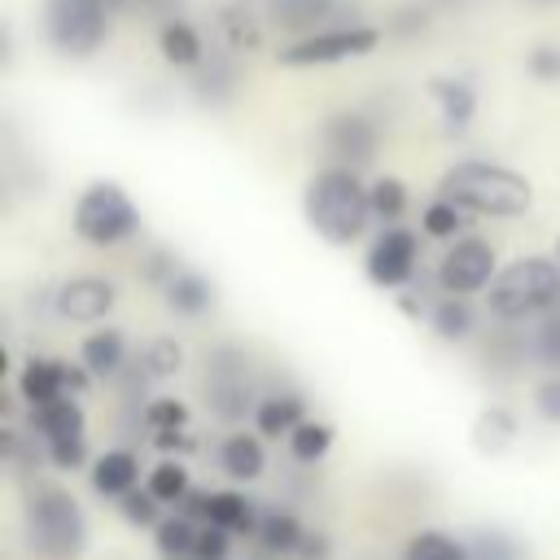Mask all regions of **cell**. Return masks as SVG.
I'll return each mask as SVG.
<instances>
[{
	"label": "cell",
	"instance_id": "cell-1",
	"mask_svg": "<svg viewBox=\"0 0 560 560\" xmlns=\"http://www.w3.org/2000/svg\"><path fill=\"white\" fill-rule=\"evenodd\" d=\"M306 223L328 241V245H350L368 232L372 214V192L363 188V179L354 175V166H324L302 197Z\"/></svg>",
	"mask_w": 560,
	"mask_h": 560
},
{
	"label": "cell",
	"instance_id": "cell-2",
	"mask_svg": "<svg viewBox=\"0 0 560 560\" xmlns=\"http://www.w3.org/2000/svg\"><path fill=\"white\" fill-rule=\"evenodd\" d=\"M438 197H451L464 210L490 214V219H516L534 206V188L525 175H516L512 166H499V162H481V158L455 162L438 179Z\"/></svg>",
	"mask_w": 560,
	"mask_h": 560
},
{
	"label": "cell",
	"instance_id": "cell-3",
	"mask_svg": "<svg viewBox=\"0 0 560 560\" xmlns=\"http://www.w3.org/2000/svg\"><path fill=\"white\" fill-rule=\"evenodd\" d=\"M22 534H26V547L39 560H79L83 547H88L83 503L61 486H35L26 494Z\"/></svg>",
	"mask_w": 560,
	"mask_h": 560
},
{
	"label": "cell",
	"instance_id": "cell-4",
	"mask_svg": "<svg viewBox=\"0 0 560 560\" xmlns=\"http://www.w3.org/2000/svg\"><path fill=\"white\" fill-rule=\"evenodd\" d=\"M486 306L494 319H529V315L560 306V258L525 254V258L508 262L490 280Z\"/></svg>",
	"mask_w": 560,
	"mask_h": 560
},
{
	"label": "cell",
	"instance_id": "cell-5",
	"mask_svg": "<svg viewBox=\"0 0 560 560\" xmlns=\"http://www.w3.org/2000/svg\"><path fill=\"white\" fill-rule=\"evenodd\" d=\"M140 232V210L136 201L127 197L122 184L114 179H96L79 192L74 201V236L96 245V249H109V245H122Z\"/></svg>",
	"mask_w": 560,
	"mask_h": 560
},
{
	"label": "cell",
	"instance_id": "cell-6",
	"mask_svg": "<svg viewBox=\"0 0 560 560\" xmlns=\"http://www.w3.org/2000/svg\"><path fill=\"white\" fill-rule=\"evenodd\" d=\"M109 0H44V35L61 57H92L109 35Z\"/></svg>",
	"mask_w": 560,
	"mask_h": 560
},
{
	"label": "cell",
	"instance_id": "cell-7",
	"mask_svg": "<svg viewBox=\"0 0 560 560\" xmlns=\"http://www.w3.org/2000/svg\"><path fill=\"white\" fill-rule=\"evenodd\" d=\"M376 44H381V31L368 22H354V26H324V31L298 35L276 57H280V66L306 70V66H337V61L368 57V52H376Z\"/></svg>",
	"mask_w": 560,
	"mask_h": 560
},
{
	"label": "cell",
	"instance_id": "cell-8",
	"mask_svg": "<svg viewBox=\"0 0 560 560\" xmlns=\"http://www.w3.org/2000/svg\"><path fill=\"white\" fill-rule=\"evenodd\" d=\"M494 276H499V258H494V245L481 241V236H459V241L442 254V262H438V284H442V293H459V298L490 289Z\"/></svg>",
	"mask_w": 560,
	"mask_h": 560
},
{
	"label": "cell",
	"instance_id": "cell-9",
	"mask_svg": "<svg viewBox=\"0 0 560 560\" xmlns=\"http://www.w3.org/2000/svg\"><path fill=\"white\" fill-rule=\"evenodd\" d=\"M416 258H420V236L411 228H385L363 258V271L376 289H402L416 276Z\"/></svg>",
	"mask_w": 560,
	"mask_h": 560
},
{
	"label": "cell",
	"instance_id": "cell-10",
	"mask_svg": "<svg viewBox=\"0 0 560 560\" xmlns=\"http://www.w3.org/2000/svg\"><path fill=\"white\" fill-rule=\"evenodd\" d=\"M114 298H118L114 280H105V276H70V280L57 284L52 311L61 319H70V324H96V319H105L114 311Z\"/></svg>",
	"mask_w": 560,
	"mask_h": 560
},
{
	"label": "cell",
	"instance_id": "cell-11",
	"mask_svg": "<svg viewBox=\"0 0 560 560\" xmlns=\"http://www.w3.org/2000/svg\"><path fill=\"white\" fill-rule=\"evenodd\" d=\"M376 122L368 118V114H359V109H341V114H332L328 122H324V149L341 162V166H363V162H372L376 158Z\"/></svg>",
	"mask_w": 560,
	"mask_h": 560
},
{
	"label": "cell",
	"instance_id": "cell-12",
	"mask_svg": "<svg viewBox=\"0 0 560 560\" xmlns=\"http://www.w3.org/2000/svg\"><path fill=\"white\" fill-rule=\"evenodd\" d=\"M162 298L179 319H201L214 306V284H210V276H201L192 267H175L171 280L162 284Z\"/></svg>",
	"mask_w": 560,
	"mask_h": 560
},
{
	"label": "cell",
	"instance_id": "cell-13",
	"mask_svg": "<svg viewBox=\"0 0 560 560\" xmlns=\"http://www.w3.org/2000/svg\"><path fill=\"white\" fill-rule=\"evenodd\" d=\"M429 96L438 101V114L446 122V131H468L472 114H477V88L468 79H455V74H438L429 79Z\"/></svg>",
	"mask_w": 560,
	"mask_h": 560
},
{
	"label": "cell",
	"instance_id": "cell-14",
	"mask_svg": "<svg viewBox=\"0 0 560 560\" xmlns=\"http://www.w3.org/2000/svg\"><path fill=\"white\" fill-rule=\"evenodd\" d=\"M210 407H214V416L219 420H241L245 411H249V385H245V376L236 372V363L228 359V354H219L214 359V368H210Z\"/></svg>",
	"mask_w": 560,
	"mask_h": 560
},
{
	"label": "cell",
	"instance_id": "cell-15",
	"mask_svg": "<svg viewBox=\"0 0 560 560\" xmlns=\"http://www.w3.org/2000/svg\"><path fill=\"white\" fill-rule=\"evenodd\" d=\"M219 468H223L232 481H254V477H262V468H267L262 433H258V438L245 433V429L228 433V438L219 442Z\"/></svg>",
	"mask_w": 560,
	"mask_h": 560
},
{
	"label": "cell",
	"instance_id": "cell-16",
	"mask_svg": "<svg viewBox=\"0 0 560 560\" xmlns=\"http://www.w3.org/2000/svg\"><path fill=\"white\" fill-rule=\"evenodd\" d=\"M31 433H39L44 442H61V438H83V407L61 394L52 402L31 407Z\"/></svg>",
	"mask_w": 560,
	"mask_h": 560
},
{
	"label": "cell",
	"instance_id": "cell-17",
	"mask_svg": "<svg viewBox=\"0 0 560 560\" xmlns=\"http://www.w3.org/2000/svg\"><path fill=\"white\" fill-rule=\"evenodd\" d=\"M136 481H140V464H136L131 451L114 446V451L96 455V464H92V490H96V494L122 499L127 490H136Z\"/></svg>",
	"mask_w": 560,
	"mask_h": 560
},
{
	"label": "cell",
	"instance_id": "cell-18",
	"mask_svg": "<svg viewBox=\"0 0 560 560\" xmlns=\"http://www.w3.org/2000/svg\"><path fill=\"white\" fill-rule=\"evenodd\" d=\"M158 52H162V61L175 66V70H192V66L206 61V44H201L197 26H188V22H179V18H171V22L158 26Z\"/></svg>",
	"mask_w": 560,
	"mask_h": 560
},
{
	"label": "cell",
	"instance_id": "cell-19",
	"mask_svg": "<svg viewBox=\"0 0 560 560\" xmlns=\"http://www.w3.org/2000/svg\"><path fill=\"white\" fill-rule=\"evenodd\" d=\"M18 394L31 407L61 398L66 394V363H57V359H26L22 372H18Z\"/></svg>",
	"mask_w": 560,
	"mask_h": 560
},
{
	"label": "cell",
	"instance_id": "cell-20",
	"mask_svg": "<svg viewBox=\"0 0 560 560\" xmlns=\"http://www.w3.org/2000/svg\"><path fill=\"white\" fill-rule=\"evenodd\" d=\"M337 9V0H267V22L289 35H311Z\"/></svg>",
	"mask_w": 560,
	"mask_h": 560
},
{
	"label": "cell",
	"instance_id": "cell-21",
	"mask_svg": "<svg viewBox=\"0 0 560 560\" xmlns=\"http://www.w3.org/2000/svg\"><path fill=\"white\" fill-rule=\"evenodd\" d=\"M79 359H83V368L92 376H114L122 368V359H127V337L118 328H96V332L83 337Z\"/></svg>",
	"mask_w": 560,
	"mask_h": 560
},
{
	"label": "cell",
	"instance_id": "cell-22",
	"mask_svg": "<svg viewBox=\"0 0 560 560\" xmlns=\"http://www.w3.org/2000/svg\"><path fill=\"white\" fill-rule=\"evenodd\" d=\"M201 521L228 529V534H258V512L245 503V494L236 490H219V494H206V512Z\"/></svg>",
	"mask_w": 560,
	"mask_h": 560
},
{
	"label": "cell",
	"instance_id": "cell-23",
	"mask_svg": "<svg viewBox=\"0 0 560 560\" xmlns=\"http://www.w3.org/2000/svg\"><path fill=\"white\" fill-rule=\"evenodd\" d=\"M302 420H306V407L293 394H276V398H262L254 407V424H258L262 438H289Z\"/></svg>",
	"mask_w": 560,
	"mask_h": 560
},
{
	"label": "cell",
	"instance_id": "cell-24",
	"mask_svg": "<svg viewBox=\"0 0 560 560\" xmlns=\"http://www.w3.org/2000/svg\"><path fill=\"white\" fill-rule=\"evenodd\" d=\"M302 534H306V525H302L293 512H284V508H271V512L258 516V542H262L267 551L293 556L298 542H302Z\"/></svg>",
	"mask_w": 560,
	"mask_h": 560
},
{
	"label": "cell",
	"instance_id": "cell-25",
	"mask_svg": "<svg viewBox=\"0 0 560 560\" xmlns=\"http://www.w3.org/2000/svg\"><path fill=\"white\" fill-rule=\"evenodd\" d=\"M429 324H433V332H438L442 341H464V337L472 332V324H477V311L468 306V298L446 293V298L429 311Z\"/></svg>",
	"mask_w": 560,
	"mask_h": 560
},
{
	"label": "cell",
	"instance_id": "cell-26",
	"mask_svg": "<svg viewBox=\"0 0 560 560\" xmlns=\"http://www.w3.org/2000/svg\"><path fill=\"white\" fill-rule=\"evenodd\" d=\"M402 560H472V547L442 534V529H420V534L407 538Z\"/></svg>",
	"mask_w": 560,
	"mask_h": 560
},
{
	"label": "cell",
	"instance_id": "cell-27",
	"mask_svg": "<svg viewBox=\"0 0 560 560\" xmlns=\"http://www.w3.org/2000/svg\"><path fill=\"white\" fill-rule=\"evenodd\" d=\"M468 219H472V210H464V206L451 201V197H438V201L424 206L420 228H424V236H433V241H455V236L468 228Z\"/></svg>",
	"mask_w": 560,
	"mask_h": 560
},
{
	"label": "cell",
	"instance_id": "cell-28",
	"mask_svg": "<svg viewBox=\"0 0 560 560\" xmlns=\"http://www.w3.org/2000/svg\"><path fill=\"white\" fill-rule=\"evenodd\" d=\"M153 542L166 560H192V542H197V525L192 516H166L153 525Z\"/></svg>",
	"mask_w": 560,
	"mask_h": 560
},
{
	"label": "cell",
	"instance_id": "cell-29",
	"mask_svg": "<svg viewBox=\"0 0 560 560\" xmlns=\"http://www.w3.org/2000/svg\"><path fill=\"white\" fill-rule=\"evenodd\" d=\"M328 446H332V424H324V420H302L289 433V455L298 464H319L328 455Z\"/></svg>",
	"mask_w": 560,
	"mask_h": 560
},
{
	"label": "cell",
	"instance_id": "cell-30",
	"mask_svg": "<svg viewBox=\"0 0 560 560\" xmlns=\"http://www.w3.org/2000/svg\"><path fill=\"white\" fill-rule=\"evenodd\" d=\"M219 35H223V44H228L232 52H249V48H258V22H254V13H249L245 4L223 9V18H219Z\"/></svg>",
	"mask_w": 560,
	"mask_h": 560
},
{
	"label": "cell",
	"instance_id": "cell-31",
	"mask_svg": "<svg viewBox=\"0 0 560 560\" xmlns=\"http://www.w3.org/2000/svg\"><path fill=\"white\" fill-rule=\"evenodd\" d=\"M477 446L486 451V455H499L512 438H516V420H512V411H503V407H486L481 411V420H477Z\"/></svg>",
	"mask_w": 560,
	"mask_h": 560
},
{
	"label": "cell",
	"instance_id": "cell-32",
	"mask_svg": "<svg viewBox=\"0 0 560 560\" xmlns=\"http://www.w3.org/2000/svg\"><path fill=\"white\" fill-rule=\"evenodd\" d=\"M162 503H184L188 499V490H192V477H188V468L184 464H175V459H162L153 472H149V481H144Z\"/></svg>",
	"mask_w": 560,
	"mask_h": 560
},
{
	"label": "cell",
	"instance_id": "cell-33",
	"mask_svg": "<svg viewBox=\"0 0 560 560\" xmlns=\"http://www.w3.org/2000/svg\"><path fill=\"white\" fill-rule=\"evenodd\" d=\"M368 192H372V214H376L381 223H398V219L407 214V184H402V179L381 175Z\"/></svg>",
	"mask_w": 560,
	"mask_h": 560
},
{
	"label": "cell",
	"instance_id": "cell-34",
	"mask_svg": "<svg viewBox=\"0 0 560 560\" xmlns=\"http://www.w3.org/2000/svg\"><path fill=\"white\" fill-rule=\"evenodd\" d=\"M468 547H472V560H525V547L512 538V534H503V529H477L472 538H468Z\"/></svg>",
	"mask_w": 560,
	"mask_h": 560
},
{
	"label": "cell",
	"instance_id": "cell-35",
	"mask_svg": "<svg viewBox=\"0 0 560 560\" xmlns=\"http://www.w3.org/2000/svg\"><path fill=\"white\" fill-rule=\"evenodd\" d=\"M179 363H184V346H179L175 337H153V341L140 350V368H144L149 376H175Z\"/></svg>",
	"mask_w": 560,
	"mask_h": 560
},
{
	"label": "cell",
	"instance_id": "cell-36",
	"mask_svg": "<svg viewBox=\"0 0 560 560\" xmlns=\"http://www.w3.org/2000/svg\"><path fill=\"white\" fill-rule=\"evenodd\" d=\"M118 508H122V521L127 525H136V529H153L162 516H158V508H162V499L144 486V490H127L122 499H118Z\"/></svg>",
	"mask_w": 560,
	"mask_h": 560
},
{
	"label": "cell",
	"instance_id": "cell-37",
	"mask_svg": "<svg viewBox=\"0 0 560 560\" xmlns=\"http://www.w3.org/2000/svg\"><path fill=\"white\" fill-rule=\"evenodd\" d=\"M144 420H149V429H188V402H179V398H149L144 402Z\"/></svg>",
	"mask_w": 560,
	"mask_h": 560
},
{
	"label": "cell",
	"instance_id": "cell-38",
	"mask_svg": "<svg viewBox=\"0 0 560 560\" xmlns=\"http://www.w3.org/2000/svg\"><path fill=\"white\" fill-rule=\"evenodd\" d=\"M232 534L228 529H219V525H201L197 529V542H192V560H228L232 556V542H228Z\"/></svg>",
	"mask_w": 560,
	"mask_h": 560
},
{
	"label": "cell",
	"instance_id": "cell-39",
	"mask_svg": "<svg viewBox=\"0 0 560 560\" xmlns=\"http://www.w3.org/2000/svg\"><path fill=\"white\" fill-rule=\"evenodd\" d=\"M534 354L547 368H560V311H551L534 332Z\"/></svg>",
	"mask_w": 560,
	"mask_h": 560
},
{
	"label": "cell",
	"instance_id": "cell-40",
	"mask_svg": "<svg viewBox=\"0 0 560 560\" xmlns=\"http://www.w3.org/2000/svg\"><path fill=\"white\" fill-rule=\"evenodd\" d=\"M48 464L52 468H83L88 464V442L83 438H61V442H48Z\"/></svg>",
	"mask_w": 560,
	"mask_h": 560
},
{
	"label": "cell",
	"instance_id": "cell-41",
	"mask_svg": "<svg viewBox=\"0 0 560 560\" xmlns=\"http://www.w3.org/2000/svg\"><path fill=\"white\" fill-rule=\"evenodd\" d=\"M534 411L547 424H560V376H547V381L534 385Z\"/></svg>",
	"mask_w": 560,
	"mask_h": 560
},
{
	"label": "cell",
	"instance_id": "cell-42",
	"mask_svg": "<svg viewBox=\"0 0 560 560\" xmlns=\"http://www.w3.org/2000/svg\"><path fill=\"white\" fill-rule=\"evenodd\" d=\"M525 66H529V74H534V79L551 83V79H560V48H551V44H538V48H529Z\"/></svg>",
	"mask_w": 560,
	"mask_h": 560
},
{
	"label": "cell",
	"instance_id": "cell-43",
	"mask_svg": "<svg viewBox=\"0 0 560 560\" xmlns=\"http://www.w3.org/2000/svg\"><path fill=\"white\" fill-rule=\"evenodd\" d=\"M328 551H332V542H328V534L324 529H315V534H302V542H298V560H328Z\"/></svg>",
	"mask_w": 560,
	"mask_h": 560
},
{
	"label": "cell",
	"instance_id": "cell-44",
	"mask_svg": "<svg viewBox=\"0 0 560 560\" xmlns=\"http://www.w3.org/2000/svg\"><path fill=\"white\" fill-rule=\"evenodd\" d=\"M153 442H158L162 451H188V446H192V438H188L184 429H153Z\"/></svg>",
	"mask_w": 560,
	"mask_h": 560
},
{
	"label": "cell",
	"instance_id": "cell-45",
	"mask_svg": "<svg viewBox=\"0 0 560 560\" xmlns=\"http://www.w3.org/2000/svg\"><path fill=\"white\" fill-rule=\"evenodd\" d=\"M88 376H92V372H88L83 363H79V368L66 363V394H83V389H88Z\"/></svg>",
	"mask_w": 560,
	"mask_h": 560
},
{
	"label": "cell",
	"instance_id": "cell-46",
	"mask_svg": "<svg viewBox=\"0 0 560 560\" xmlns=\"http://www.w3.org/2000/svg\"><path fill=\"white\" fill-rule=\"evenodd\" d=\"M556 258H560V236H556Z\"/></svg>",
	"mask_w": 560,
	"mask_h": 560
}]
</instances>
